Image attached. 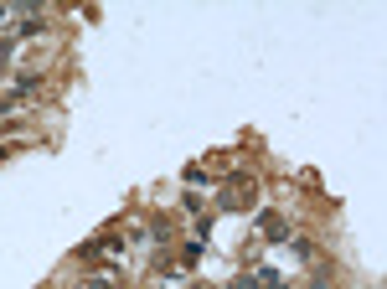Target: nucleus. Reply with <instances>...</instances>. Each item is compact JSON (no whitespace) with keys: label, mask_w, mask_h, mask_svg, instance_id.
I'll return each instance as SVG.
<instances>
[{"label":"nucleus","mask_w":387,"mask_h":289,"mask_svg":"<svg viewBox=\"0 0 387 289\" xmlns=\"http://www.w3.org/2000/svg\"><path fill=\"white\" fill-rule=\"evenodd\" d=\"M310 289H331V284H326V279H315V284H310Z\"/></svg>","instance_id":"obj_6"},{"label":"nucleus","mask_w":387,"mask_h":289,"mask_svg":"<svg viewBox=\"0 0 387 289\" xmlns=\"http://www.w3.org/2000/svg\"><path fill=\"white\" fill-rule=\"evenodd\" d=\"M83 289H119V284H114V269H103V274H93V279L83 284Z\"/></svg>","instance_id":"obj_2"},{"label":"nucleus","mask_w":387,"mask_h":289,"mask_svg":"<svg viewBox=\"0 0 387 289\" xmlns=\"http://www.w3.org/2000/svg\"><path fill=\"white\" fill-rule=\"evenodd\" d=\"M0 21H6V6H0Z\"/></svg>","instance_id":"obj_7"},{"label":"nucleus","mask_w":387,"mask_h":289,"mask_svg":"<svg viewBox=\"0 0 387 289\" xmlns=\"http://www.w3.org/2000/svg\"><path fill=\"white\" fill-rule=\"evenodd\" d=\"M181 212H186V217H202V196L186 191V196H181Z\"/></svg>","instance_id":"obj_3"},{"label":"nucleus","mask_w":387,"mask_h":289,"mask_svg":"<svg viewBox=\"0 0 387 289\" xmlns=\"http://www.w3.org/2000/svg\"><path fill=\"white\" fill-rule=\"evenodd\" d=\"M227 289H258V274H253V269H248V274H238V279H232V284H227Z\"/></svg>","instance_id":"obj_4"},{"label":"nucleus","mask_w":387,"mask_h":289,"mask_svg":"<svg viewBox=\"0 0 387 289\" xmlns=\"http://www.w3.org/2000/svg\"><path fill=\"white\" fill-rule=\"evenodd\" d=\"M6 161H11V150H6V145H0V166H6Z\"/></svg>","instance_id":"obj_5"},{"label":"nucleus","mask_w":387,"mask_h":289,"mask_svg":"<svg viewBox=\"0 0 387 289\" xmlns=\"http://www.w3.org/2000/svg\"><path fill=\"white\" fill-rule=\"evenodd\" d=\"M202 253H207V243H202V238L181 243V263H186V269H197V263H202Z\"/></svg>","instance_id":"obj_1"}]
</instances>
